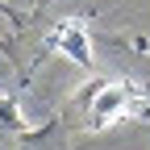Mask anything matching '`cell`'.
Returning a JSON list of instances; mask_svg holds the SVG:
<instances>
[{
    "instance_id": "cell-1",
    "label": "cell",
    "mask_w": 150,
    "mask_h": 150,
    "mask_svg": "<svg viewBox=\"0 0 150 150\" xmlns=\"http://www.w3.org/2000/svg\"><path fill=\"white\" fill-rule=\"evenodd\" d=\"M146 108H150V88H142L134 79H100L79 96V112H83L88 129H108L117 121L142 117Z\"/></svg>"
},
{
    "instance_id": "cell-2",
    "label": "cell",
    "mask_w": 150,
    "mask_h": 150,
    "mask_svg": "<svg viewBox=\"0 0 150 150\" xmlns=\"http://www.w3.org/2000/svg\"><path fill=\"white\" fill-rule=\"evenodd\" d=\"M50 50L67 54V59L79 63V67H92V63H96V59H92V42H88L83 21H59V29L50 33Z\"/></svg>"
},
{
    "instance_id": "cell-3",
    "label": "cell",
    "mask_w": 150,
    "mask_h": 150,
    "mask_svg": "<svg viewBox=\"0 0 150 150\" xmlns=\"http://www.w3.org/2000/svg\"><path fill=\"white\" fill-rule=\"evenodd\" d=\"M0 125H4V129H17V134H25V117H21V112H17V104L13 100H0Z\"/></svg>"
}]
</instances>
